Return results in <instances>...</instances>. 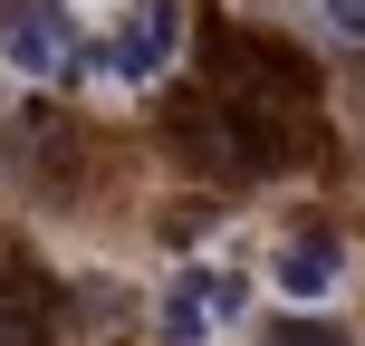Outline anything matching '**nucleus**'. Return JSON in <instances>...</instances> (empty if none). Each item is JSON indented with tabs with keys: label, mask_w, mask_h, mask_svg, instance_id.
<instances>
[{
	"label": "nucleus",
	"mask_w": 365,
	"mask_h": 346,
	"mask_svg": "<svg viewBox=\"0 0 365 346\" xmlns=\"http://www.w3.org/2000/svg\"><path fill=\"white\" fill-rule=\"evenodd\" d=\"M182 58V0H135V10L106 19V39H96V77L106 87H154Z\"/></svg>",
	"instance_id": "1"
},
{
	"label": "nucleus",
	"mask_w": 365,
	"mask_h": 346,
	"mask_svg": "<svg viewBox=\"0 0 365 346\" xmlns=\"http://www.w3.org/2000/svg\"><path fill=\"white\" fill-rule=\"evenodd\" d=\"M240 270H212V260H192V270H173L164 308H154V327H164V346H212L221 327L240 317Z\"/></svg>",
	"instance_id": "2"
},
{
	"label": "nucleus",
	"mask_w": 365,
	"mask_h": 346,
	"mask_svg": "<svg viewBox=\"0 0 365 346\" xmlns=\"http://www.w3.org/2000/svg\"><path fill=\"white\" fill-rule=\"evenodd\" d=\"M0 68L10 77H68L77 68L68 0H0Z\"/></svg>",
	"instance_id": "3"
},
{
	"label": "nucleus",
	"mask_w": 365,
	"mask_h": 346,
	"mask_svg": "<svg viewBox=\"0 0 365 346\" xmlns=\"http://www.w3.org/2000/svg\"><path fill=\"white\" fill-rule=\"evenodd\" d=\"M269 289H279V308H327V298L346 289V240H336V231L279 240V250H269Z\"/></svg>",
	"instance_id": "4"
},
{
	"label": "nucleus",
	"mask_w": 365,
	"mask_h": 346,
	"mask_svg": "<svg viewBox=\"0 0 365 346\" xmlns=\"http://www.w3.org/2000/svg\"><path fill=\"white\" fill-rule=\"evenodd\" d=\"M0 346H48V289L19 260H0Z\"/></svg>",
	"instance_id": "5"
},
{
	"label": "nucleus",
	"mask_w": 365,
	"mask_h": 346,
	"mask_svg": "<svg viewBox=\"0 0 365 346\" xmlns=\"http://www.w3.org/2000/svg\"><path fill=\"white\" fill-rule=\"evenodd\" d=\"M317 29L336 49H365V0H317Z\"/></svg>",
	"instance_id": "6"
},
{
	"label": "nucleus",
	"mask_w": 365,
	"mask_h": 346,
	"mask_svg": "<svg viewBox=\"0 0 365 346\" xmlns=\"http://www.w3.org/2000/svg\"><path fill=\"white\" fill-rule=\"evenodd\" d=\"M269 346H346V337H336L327 317H279V327H269Z\"/></svg>",
	"instance_id": "7"
}]
</instances>
